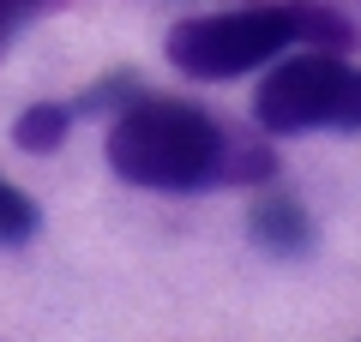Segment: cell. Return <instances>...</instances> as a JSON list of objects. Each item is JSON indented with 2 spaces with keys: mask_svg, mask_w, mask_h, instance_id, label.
Masks as SVG:
<instances>
[{
  "mask_svg": "<svg viewBox=\"0 0 361 342\" xmlns=\"http://www.w3.org/2000/svg\"><path fill=\"white\" fill-rule=\"evenodd\" d=\"M253 120L271 139L295 132H361V66L331 49L289 54L265 72L253 96Z\"/></svg>",
  "mask_w": 361,
  "mask_h": 342,
  "instance_id": "obj_3",
  "label": "cell"
},
{
  "mask_svg": "<svg viewBox=\"0 0 361 342\" xmlns=\"http://www.w3.org/2000/svg\"><path fill=\"white\" fill-rule=\"evenodd\" d=\"M73 120H78L73 102H30V108L13 120V144H18V151H30V156H49V151H61V144H66Z\"/></svg>",
  "mask_w": 361,
  "mask_h": 342,
  "instance_id": "obj_5",
  "label": "cell"
},
{
  "mask_svg": "<svg viewBox=\"0 0 361 342\" xmlns=\"http://www.w3.org/2000/svg\"><path fill=\"white\" fill-rule=\"evenodd\" d=\"M42 228V210L30 192H18L13 180H0V246H25Z\"/></svg>",
  "mask_w": 361,
  "mask_h": 342,
  "instance_id": "obj_6",
  "label": "cell"
},
{
  "mask_svg": "<svg viewBox=\"0 0 361 342\" xmlns=\"http://www.w3.org/2000/svg\"><path fill=\"white\" fill-rule=\"evenodd\" d=\"M133 96H139V78L133 72H109V78H97L85 96H73V114L78 120H85V114H115V108H127Z\"/></svg>",
  "mask_w": 361,
  "mask_h": 342,
  "instance_id": "obj_7",
  "label": "cell"
},
{
  "mask_svg": "<svg viewBox=\"0 0 361 342\" xmlns=\"http://www.w3.org/2000/svg\"><path fill=\"white\" fill-rule=\"evenodd\" d=\"M30 6H37V0H0V42H6L18 25H25V13H30Z\"/></svg>",
  "mask_w": 361,
  "mask_h": 342,
  "instance_id": "obj_8",
  "label": "cell"
},
{
  "mask_svg": "<svg viewBox=\"0 0 361 342\" xmlns=\"http://www.w3.org/2000/svg\"><path fill=\"white\" fill-rule=\"evenodd\" d=\"M109 168L145 192H211L271 180L277 156L253 139H235L199 102L139 90L127 108L109 114Z\"/></svg>",
  "mask_w": 361,
  "mask_h": 342,
  "instance_id": "obj_1",
  "label": "cell"
},
{
  "mask_svg": "<svg viewBox=\"0 0 361 342\" xmlns=\"http://www.w3.org/2000/svg\"><path fill=\"white\" fill-rule=\"evenodd\" d=\"M295 42L307 49H355V25L331 6L313 0H277V6H235V13H205L180 18L169 30V61L187 78H241L253 66H271L277 54H289Z\"/></svg>",
  "mask_w": 361,
  "mask_h": 342,
  "instance_id": "obj_2",
  "label": "cell"
},
{
  "mask_svg": "<svg viewBox=\"0 0 361 342\" xmlns=\"http://www.w3.org/2000/svg\"><path fill=\"white\" fill-rule=\"evenodd\" d=\"M247 228H253V246H265L271 258H301L313 246V216L301 210V198H283V192H271L265 204H253Z\"/></svg>",
  "mask_w": 361,
  "mask_h": 342,
  "instance_id": "obj_4",
  "label": "cell"
}]
</instances>
